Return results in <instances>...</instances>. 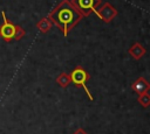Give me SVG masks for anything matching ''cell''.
<instances>
[{
    "label": "cell",
    "mask_w": 150,
    "mask_h": 134,
    "mask_svg": "<svg viewBox=\"0 0 150 134\" xmlns=\"http://www.w3.org/2000/svg\"><path fill=\"white\" fill-rule=\"evenodd\" d=\"M47 17L52 21L53 26H56L62 31L66 37L69 31L83 19V15L75 8L70 0H62L49 12Z\"/></svg>",
    "instance_id": "1"
},
{
    "label": "cell",
    "mask_w": 150,
    "mask_h": 134,
    "mask_svg": "<svg viewBox=\"0 0 150 134\" xmlns=\"http://www.w3.org/2000/svg\"><path fill=\"white\" fill-rule=\"evenodd\" d=\"M1 16H2V24H0V37L5 42H12L13 40L20 41L26 35L25 29L21 26L14 24L12 21H9L6 17L4 10L1 12Z\"/></svg>",
    "instance_id": "2"
},
{
    "label": "cell",
    "mask_w": 150,
    "mask_h": 134,
    "mask_svg": "<svg viewBox=\"0 0 150 134\" xmlns=\"http://www.w3.org/2000/svg\"><path fill=\"white\" fill-rule=\"evenodd\" d=\"M69 76H70V80H71V83L75 84L76 86L83 87L84 91H86V93H87V96H88V98H89L90 100H94V97L91 96L89 89H88L87 85H86V83H87V82L89 80V78H90L89 73H88L82 66L77 65V66L71 71V73H70Z\"/></svg>",
    "instance_id": "3"
},
{
    "label": "cell",
    "mask_w": 150,
    "mask_h": 134,
    "mask_svg": "<svg viewBox=\"0 0 150 134\" xmlns=\"http://www.w3.org/2000/svg\"><path fill=\"white\" fill-rule=\"evenodd\" d=\"M70 2L83 15V17L89 16L91 13H96L97 8L102 5V0H70Z\"/></svg>",
    "instance_id": "4"
},
{
    "label": "cell",
    "mask_w": 150,
    "mask_h": 134,
    "mask_svg": "<svg viewBox=\"0 0 150 134\" xmlns=\"http://www.w3.org/2000/svg\"><path fill=\"white\" fill-rule=\"evenodd\" d=\"M95 14L97 15V17L100 20H102L105 23H109L111 20H114L117 16L118 13H117V9L110 2H104L103 5H101L97 8Z\"/></svg>",
    "instance_id": "5"
},
{
    "label": "cell",
    "mask_w": 150,
    "mask_h": 134,
    "mask_svg": "<svg viewBox=\"0 0 150 134\" xmlns=\"http://www.w3.org/2000/svg\"><path fill=\"white\" fill-rule=\"evenodd\" d=\"M131 89L134 90L135 93H137L139 96V94H142L144 92H148L150 90V84H149V82L144 77H138L131 84Z\"/></svg>",
    "instance_id": "6"
},
{
    "label": "cell",
    "mask_w": 150,
    "mask_h": 134,
    "mask_svg": "<svg viewBox=\"0 0 150 134\" xmlns=\"http://www.w3.org/2000/svg\"><path fill=\"white\" fill-rule=\"evenodd\" d=\"M146 52V49L144 48V45L139 42H135L128 50V54L134 58V59H141Z\"/></svg>",
    "instance_id": "7"
},
{
    "label": "cell",
    "mask_w": 150,
    "mask_h": 134,
    "mask_svg": "<svg viewBox=\"0 0 150 134\" xmlns=\"http://www.w3.org/2000/svg\"><path fill=\"white\" fill-rule=\"evenodd\" d=\"M53 27V23L52 21L48 19V17H42L41 20H39L36 22V28L42 33V34H46L48 33Z\"/></svg>",
    "instance_id": "8"
},
{
    "label": "cell",
    "mask_w": 150,
    "mask_h": 134,
    "mask_svg": "<svg viewBox=\"0 0 150 134\" xmlns=\"http://www.w3.org/2000/svg\"><path fill=\"white\" fill-rule=\"evenodd\" d=\"M56 83H57L61 87H67V86L71 83L70 76H69L68 73H66V72H61V73L56 77Z\"/></svg>",
    "instance_id": "9"
},
{
    "label": "cell",
    "mask_w": 150,
    "mask_h": 134,
    "mask_svg": "<svg viewBox=\"0 0 150 134\" xmlns=\"http://www.w3.org/2000/svg\"><path fill=\"white\" fill-rule=\"evenodd\" d=\"M138 104L144 107V108H148L150 106V94H149V91L148 92H144L142 94L138 96V99H137Z\"/></svg>",
    "instance_id": "10"
},
{
    "label": "cell",
    "mask_w": 150,
    "mask_h": 134,
    "mask_svg": "<svg viewBox=\"0 0 150 134\" xmlns=\"http://www.w3.org/2000/svg\"><path fill=\"white\" fill-rule=\"evenodd\" d=\"M73 134H88V133H87L84 129H82V128H79V129H77V131H75Z\"/></svg>",
    "instance_id": "11"
}]
</instances>
